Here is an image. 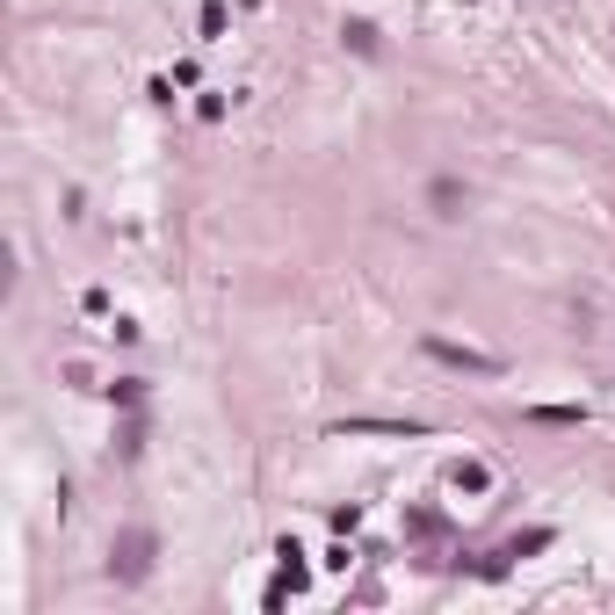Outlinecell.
Returning <instances> with one entry per match:
<instances>
[{"instance_id":"1","label":"cell","mask_w":615,"mask_h":615,"mask_svg":"<svg viewBox=\"0 0 615 615\" xmlns=\"http://www.w3.org/2000/svg\"><path fill=\"white\" fill-rule=\"evenodd\" d=\"M109 565H116V579H145V572H152V529H131V536L116 543Z\"/></svg>"},{"instance_id":"2","label":"cell","mask_w":615,"mask_h":615,"mask_svg":"<svg viewBox=\"0 0 615 615\" xmlns=\"http://www.w3.org/2000/svg\"><path fill=\"white\" fill-rule=\"evenodd\" d=\"M427 196H435V218H464V203H471V196H464V181H449V174H442Z\"/></svg>"},{"instance_id":"3","label":"cell","mask_w":615,"mask_h":615,"mask_svg":"<svg viewBox=\"0 0 615 615\" xmlns=\"http://www.w3.org/2000/svg\"><path fill=\"white\" fill-rule=\"evenodd\" d=\"M427 355H435V362H456V369H485V377H492V369H500V362H492V355H471V348H449V341H427Z\"/></svg>"},{"instance_id":"4","label":"cell","mask_w":615,"mask_h":615,"mask_svg":"<svg viewBox=\"0 0 615 615\" xmlns=\"http://www.w3.org/2000/svg\"><path fill=\"white\" fill-rule=\"evenodd\" d=\"M341 37H348L355 51H377V29H369V22H348V29H341Z\"/></svg>"}]
</instances>
